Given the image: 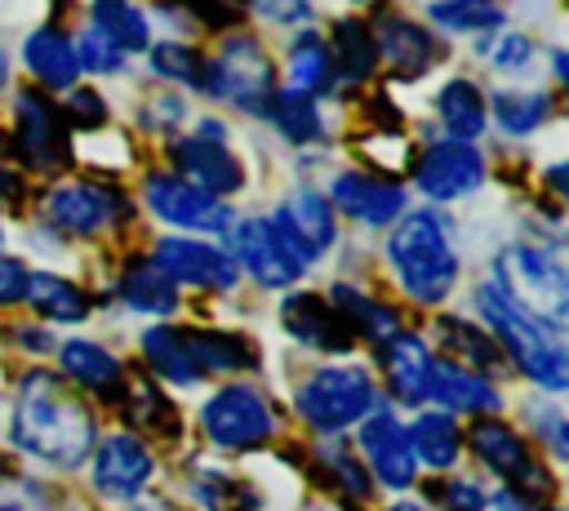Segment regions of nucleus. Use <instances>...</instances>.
<instances>
[{
	"instance_id": "nucleus-49",
	"label": "nucleus",
	"mask_w": 569,
	"mask_h": 511,
	"mask_svg": "<svg viewBox=\"0 0 569 511\" xmlns=\"http://www.w3.org/2000/svg\"><path fill=\"white\" fill-rule=\"evenodd\" d=\"M529 427H533V435L556 453V458H565L569 453V431H565V413H560V404H538V409H529Z\"/></svg>"
},
{
	"instance_id": "nucleus-29",
	"label": "nucleus",
	"mask_w": 569,
	"mask_h": 511,
	"mask_svg": "<svg viewBox=\"0 0 569 511\" xmlns=\"http://www.w3.org/2000/svg\"><path fill=\"white\" fill-rule=\"evenodd\" d=\"M329 58H333V84H342V89H356L378 71V53H373L369 27L360 18H333Z\"/></svg>"
},
{
	"instance_id": "nucleus-4",
	"label": "nucleus",
	"mask_w": 569,
	"mask_h": 511,
	"mask_svg": "<svg viewBox=\"0 0 569 511\" xmlns=\"http://www.w3.org/2000/svg\"><path fill=\"white\" fill-rule=\"evenodd\" d=\"M493 284L529 315H538L542 324L565 333L569 320V271L556 244H529L516 240L507 249H498L493 258Z\"/></svg>"
},
{
	"instance_id": "nucleus-11",
	"label": "nucleus",
	"mask_w": 569,
	"mask_h": 511,
	"mask_svg": "<svg viewBox=\"0 0 569 511\" xmlns=\"http://www.w3.org/2000/svg\"><path fill=\"white\" fill-rule=\"evenodd\" d=\"M9 147L36 173H58L71 160V133H67L58 107L44 93L22 89L13 98V138H9Z\"/></svg>"
},
{
	"instance_id": "nucleus-46",
	"label": "nucleus",
	"mask_w": 569,
	"mask_h": 511,
	"mask_svg": "<svg viewBox=\"0 0 569 511\" xmlns=\"http://www.w3.org/2000/svg\"><path fill=\"white\" fill-rule=\"evenodd\" d=\"M431 498L445 507V511H485L489 507V493L480 489V480L471 475H449L431 489Z\"/></svg>"
},
{
	"instance_id": "nucleus-38",
	"label": "nucleus",
	"mask_w": 569,
	"mask_h": 511,
	"mask_svg": "<svg viewBox=\"0 0 569 511\" xmlns=\"http://www.w3.org/2000/svg\"><path fill=\"white\" fill-rule=\"evenodd\" d=\"M116 404L124 409V418L133 427H142V435H178L182 431L173 400H164V391L151 378H124V391Z\"/></svg>"
},
{
	"instance_id": "nucleus-25",
	"label": "nucleus",
	"mask_w": 569,
	"mask_h": 511,
	"mask_svg": "<svg viewBox=\"0 0 569 511\" xmlns=\"http://www.w3.org/2000/svg\"><path fill=\"white\" fill-rule=\"evenodd\" d=\"M22 62H27V71H31L40 84L62 89V93L80 80L76 40H71L62 27H36V31H27V40H22Z\"/></svg>"
},
{
	"instance_id": "nucleus-1",
	"label": "nucleus",
	"mask_w": 569,
	"mask_h": 511,
	"mask_svg": "<svg viewBox=\"0 0 569 511\" xmlns=\"http://www.w3.org/2000/svg\"><path fill=\"white\" fill-rule=\"evenodd\" d=\"M9 440L49 467H80L89 462L98 444V422L93 409L76 395V387L62 373L49 369H27L13 395V418H9Z\"/></svg>"
},
{
	"instance_id": "nucleus-21",
	"label": "nucleus",
	"mask_w": 569,
	"mask_h": 511,
	"mask_svg": "<svg viewBox=\"0 0 569 511\" xmlns=\"http://www.w3.org/2000/svg\"><path fill=\"white\" fill-rule=\"evenodd\" d=\"M431 364H436V355H431L427 338H418V333H405V329H400V333L382 347V378H387V391H391L400 404H409V409H422V404H427Z\"/></svg>"
},
{
	"instance_id": "nucleus-10",
	"label": "nucleus",
	"mask_w": 569,
	"mask_h": 511,
	"mask_svg": "<svg viewBox=\"0 0 569 511\" xmlns=\"http://www.w3.org/2000/svg\"><path fill=\"white\" fill-rule=\"evenodd\" d=\"M142 200L147 209L169 222L173 231H200V236H227V227L236 222L227 200L204 196L200 187H191L187 178H178L173 169H156L142 178Z\"/></svg>"
},
{
	"instance_id": "nucleus-27",
	"label": "nucleus",
	"mask_w": 569,
	"mask_h": 511,
	"mask_svg": "<svg viewBox=\"0 0 569 511\" xmlns=\"http://www.w3.org/2000/svg\"><path fill=\"white\" fill-rule=\"evenodd\" d=\"M329 307L347 320V329L356 333V338H365V342H378V347H387L396 333H400V315H396V307H387V302H378V298H369L365 289H356V284H347V280H338V284H329Z\"/></svg>"
},
{
	"instance_id": "nucleus-56",
	"label": "nucleus",
	"mask_w": 569,
	"mask_h": 511,
	"mask_svg": "<svg viewBox=\"0 0 569 511\" xmlns=\"http://www.w3.org/2000/svg\"><path fill=\"white\" fill-rule=\"evenodd\" d=\"M502 511H525V507H502ZM542 511H560V507H542Z\"/></svg>"
},
{
	"instance_id": "nucleus-7",
	"label": "nucleus",
	"mask_w": 569,
	"mask_h": 511,
	"mask_svg": "<svg viewBox=\"0 0 569 511\" xmlns=\"http://www.w3.org/2000/svg\"><path fill=\"white\" fill-rule=\"evenodd\" d=\"M200 431L213 449L244 453L276 435V409L253 382H227L200 404Z\"/></svg>"
},
{
	"instance_id": "nucleus-17",
	"label": "nucleus",
	"mask_w": 569,
	"mask_h": 511,
	"mask_svg": "<svg viewBox=\"0 0 569 511\" xmlns=\"http://www.w3.org/2000/svg\"><path fill=\"white\" fill-rule=\"evenodd\" d=\"M169 160H173V173L187 178L191 187H200L204 196L213 200H227L236 191H244V164L240 156L218 142V138H200V133H182L169 142Z\"/></svg>"
},
{
	"instance_id": "nucleus-24",
	"label": "nucleus",
	"mask_w": 569,
	"mask_h": 511,
	"mask_svg": "<svg viewBox=\"0 0 569 511\" xmlns=\"http://www.w3.org/2000/svg\"><path fill=\"white\" fill-rule=\"evenodd\" d=\"M289 93H302V98H325L333 89V58H329V40L316 31V27H302L289 49H284V84Z\"/></svg>"
},
{
	"instance_id": "nucleus-19",
	"label": "nucleus",
	"mask_w": 569,
	"mask_h": 511,
	"mask_svg": "<svg viewBox=\"0 0 569 511\" xmlns=\"http://www.w3.org/2000/svg\"><path fill=\"white\" fill-rule=\"evenodd\" d=\"M325 200L333 204V213H347L356 218L360 227H391L405 209H409V196L400 182L391 178H373L365 169H342L333 173Z\"/></svg>"
},
{
	"instance_id": "nucleus-41",
	"label": "nucleus",
	"mask_w": 569,
	"mask_h": 511,
	"mask_svg": "<svg viewBox=\"0 0 569 511\" xmlns=\"http://www.w3.org/2000/svg\"><path fill=\"white\" fill-rule=\"evenodd\" d=\"M187 489L204 511H258V493L240 475H227L218 467H200Z\"/></svg>"
},
{
	"instance_id": "nucleus-40",
	"label": "nucleus",
	"mask_w": 569,
	"mask_h": 511,
	"mask_svg": "<svg viewBox=\"0 0 569 511\" xmlns=\"http://www.w3.org/2000/svg\"><path fill=\"white\" fill-rule=\"evenodd\" d=\"M316 467H320L325 484H333V489H338L342 498H351V502H365V498L373 493V480H369L365 462H360L356 449H351L347 440H338V435H325V440L316 444Z\"/></svg>"
},
{
	"instance_id": "nucleus-57",
	"label": "nucleus",
	"mask_w": 569,
	"mask_h": 511,
	"mask_svg": "<svg viewBox=\"0 0 569 511\" xmlns=\"http://www.w3.org/2000/svg\"><path fill=\"white\" fill-rule=\"evenodd\" d=\"M0 244H4V213H0Z\"/></svg>"
},
{
	"instance_id": "nucleus-51",
	"label": "nucleus",
	"mask_w": 569,
	"mask_h": 511,
	"mask_svg": "<svg viewBox=\"0 0 569 511\" xmlns=\"http://www.w3.org/2000/svg\"><path fill=\"white\" fill-rule=\"evenodd\" d=\"M18 342H22L27 351H49V347H53V338H49L44 329H18Z\"/></svg>"
},
{
	"instance_id": "nucleus-44",
	"label": "nucleus",
	"mask_w": 569,
	"mask_h": 511,
	"mask_svg": "<svg viewBox=\"0 0 569 511\" xmlns=\"http://www.w3.org/2000/svg\"><path fill=\"white\" fill-rule=\"evenodd\" d=\"M58 116H62V124H67V133H98L102 124H107V98L98 93V89H84V84H71L67 93H62V107H58Z\"/></svg>"
},
{
	"instance_id": "nucleus-13",
	"label": "nucleus",
	"mask_w": 569,
	"mask_h": 511,
	"mask_svg": "<svg viewBox=\"0 0 569 511\" xmlns=\"http://www.w3.org/2000/svg\"><path fill=\"white\" fill-rule=\"evenodd\" d=\"M356 444H360V462H365L373 484H382L391 493H405L418 480V458L409 449V431H405V422L391 409L378 404L356 427Z\"/></svg>"
},
{
	"instance_id": "nucleus-35",
	"label": "nucleus",
	"mask_w": 569,
	"mask_h": 511,
	"mask_svg": "<svg viewBox=\"0 0 569 511\" xmlns=\"http://www.w3.org/2000/svg\"><path fill=\"white\" fill-rule=\"evenodd\" d=\"M182 338H187V351H191L200 378L204 373H240L258 360L253 342L240 333H227V329H182Z\"/></svg>"
},
{
	"instance_id": "nucleus-6",
	"label": "nucleus",
	"mask_w": 569,
	"mask_h": 511,
	"mask_svg": "<svg viewBox=\"0 0 569 511\" xmlns=\"http://www.w3.org/2000/svg\"><path fill=\"white\" fill-rule=\"evenodd\" d=\"M378 404H382L378 382L360 364H325V369H311L298 382V391H293L298 418L311 431H320V435H338L347 427H360Z\"/></svg>"
},
{
	"instance_id": "nucleus-20",
	"label": "nucleus",
	"mask_w": 569,
	"mask_h": 511,
	"mask_svg": "<svg viewBox=\"0 0 569 511\" xmlns=\"http://www.w3.org/2000/svg\"><path fill=\"white\" fill-rule=\"evenodd\" d=\"M276 315H280V329H284L293 342L311 347V351L347 355V351L356 347V333L347 329V320L329 307V298H320V293H311V289H293V293H284Z\"/></svg>"
},
{
	"instance_id": "nucleus-43",
	"label": "nucleus",
	"mask_w": 569,
	"mask_h": 511,
	"mask_svg": "<svg viewBox=\"0 0 569 511\" xmlns=\"http://www.w3.org/2000/svg\"><path fill=\"white\" fill-rule=\"evenodd\" d=\"M485 62L498 76H529L538 67V40L525 31H493V40L485 44Z\"/></svg>"
},
{
	"instance_id": "nucleus-26",
	"label": "nucleus",
	"mask_w": 569,
	"mask_h": 511,
	"mask_svg": "<svg viewBox=\"0 0 569 511\" xmlns=\"http://www.w3.org/2000/svg\"><path fill=\"white\" fill-rule=\"evenodd\" d=\"M485 111L489 120L507 133V138H529L538 133L551 116H556V93L551 89H520V84H507V89H493L485 98Z\"/></svg>"
},
{
	"instance_id": "nucleus-45",
	"label": "nucleus",
	"mask_w": 569,
	"mask_h": 511,
	"mask_svg": "<svg viewBox=\"0 0 569 511\" xmlns=\"http://www.w3.org/2000/svg\"><path fill=\"white\" fill-rule=\"evenodd\" d=\"M76 58H80V71H89V76H120L124 71V53L93 22L76 36Z\"/></svg>"
},
{
	"instance_id": "nucleus-12",
	"label": "nucleus",
	"mask_w": 569,
	"mask_h": 511,
	"mask_svg": "<svg viewBox=\"0 0 569 511\" xmlns=\"http://www.w3.org/2000/svg\"><path fill=\"white\" fill-rule=\"evenodd\" d=\"M485 182V156L476 142H458V138H436L418 160H413V187L431 200V204H453L471 191H480Z\"/></svg>"
},
{
	"instance_id": "nucleus-34",
	"label": "nucleus",
	"mask_w": 569,
	"mask_h": 511,
	"mask_svg": "<svg viewBox=\"0 0 569 511\" xmlns=\"http://www.w3.org/2000/svg\"><path fill=\"white\" fill-rule=\"evenodd\" d=\"M138 347H142V355H147V364H151V373L160 382H169V387H196L200 382V369H196V360H191L187 338H182L178 324H151V329H142Z\"/></svg>"
},
{
	"instance_id": "nucleus-22",
	"label": "nucleus",
	"mask_w": 569,
	"mask_h": 511,
	"mask_svg": "<svg viewBox=\"0 0 569 511\" xmlns=\"http://www.w3.org/2000/svg\"><path fill=\"white\" fill-rule=\"evenodd\" d=\"M427 400H436L445 413H471V418H489V413L502 409V391L485 373H471V369H462L453 360H436L431 364Z\"/></svg>"
},
{
	"instance_id": "nucleus-33",
	"label": "nucleus",
	"mask_w": 569,
	"mask_h": 511,
	"mask_svg": "<svg viewBox=\"0 0 569 511\" xmlns=\"http://www.w3.org/2000/svg\"><path fill=\"white\" fill-rule=\"evenodd\" d=\"M22 302L53 324H80L89 315V293L80 284H71L67 275H53V271H27Z\"/></svg>"
},
{
	"instance_id": "nucleus-9",
	"label": "nucleus",
	"mask_w": 569,
	"mask_h": 511,
	"mask_svg": "<svg viewBox=\"0 0 569 511\" xmlns=\"http://www.w3.org/2000/svg\"><path fill=\"white\" fill-rule=\"evenodd\" d=\"M40 209H44V222L58 227L62 236H98V231L116 227L129 213V200L107 182L62 178V182H53L44 191Z\"/></svg>"
},
{
	"instance_id": "nucleus-37",
	"label": "nucleus",
	"mask_w": 569,
	"mask_h": 511,
	"mask_svg": "<svg viewBox=\"0 0 569 511\" xmlns=\"http://www.w3.org/2000/svg\"><path fill=\"white\" fill-rule=\"evenodd\" d=\"M284 142L293 147H311L325 138V116H320V102L316 98H302V93H289L276 84L271 102H267V116H262Z\"/></svg>"
},
{
	"instance_id": "nucleus-36",
	"label": "nucleus",
	"mask_w": 569,
	"mask_h": 511,
	"mask_svg": "<svg viewBox=\"0 0 569 511\" xmlns=\"http://www.w3.org/2000/svg\"><path fill=\"white\" fill-rule=\"evenodd\" d=\"M89 22L129 58V53H147L151 49V18L138 0H93L89 4Z\"/></svg>"
},
{
	"instance_id": "nucleus-58",
	"label": "nucleus",
	"mask_w": 569,
	"mask_h": 511,
	"mask_svg": "<svg viewBox=\"0 0 569 511\" xmlns=\"http://www.w3.org/2000/svg\"><path fill=\"white\" fill-rule=\"evenodd\" d=\"M351 4H369V0H351Z\"/></svg>"
},
{
	"instance_id": "nucleus-30",
	"label": "nucleus",
	"mask_w": 569,
	"mask_h": 511,
	"mask_svg": "<svg viewBox=\"0 0 569 511\" xmlns=\"http://www.w3.org/2000/svg\"><path fill=\"white\" fill-rule=\"evenodd\" d=\"M436 116L445 124V138H458V142H476L485 129H489V111H485V93L476 80L467 76H453L440 84L436 93Z\"/></svg>"
},
{
	"instance_id": "nucleus-31",
	"label": "nucleus",
	"mask_w": 569,
	"mask_h": 511,
	"mask_svg": "<svg viewBox=\"0 0 569 511\" xmlns=\"http://www.w3.org/2000/svg\"><path fill=\"white\" fill-rule=\"evenodd\" d=\"M405 431H409V449H413L418 467L449 471L462 453V431H458L453 413H445V409H418V418Z\"/></svg>"
},
{
	"instance_id": "nucleus-54",
	"label": "nucleus",
	"mask_w": 569,
	"mask_h": 511,
	"mask_svg": "<svg viewBox=\"0 0 569 511\" xmlns=\"http://www.w3.org/2000/svg\"><path fill=\"white\" fill-rule=\"evenodd\" d=\"M9 84V53H4V44H0V89Z\"/></svg>"
},
{
	"instance_id": "nucleus-32",
	"label": "nucleus",
	"mask_w": 569,
	"mask_h": 511,
	"mask_svg": "<svg viewBox=\"0 0 569 511\" xmlns=\"http://www.w3.org/2000/svg\"><path fill=\"white\" fill-rule=\"evenodd\" d=\"M431 333H436V342L449 351L445 360H453V364H462V369H471V373H493L498 360H502V351H498V342L489 338V329H480V324H471V320H462V315H440V320L431 324Z\"/></svg>"
},
{
	"instance_id": "nucleus-53",
	"label": "nucleus",
	"mask_w": 569,
	"mask_h": 511,
	"mask_svg": "<svg viewBox=\"0 0 569 511\" xmlns=\"http://www.w3.org/2000/svg\"><path fill=\"white\" fill-rule=\"evenodd\" d=\"M387 511H431V507L427 502H391Z\"/></svg>"
},
{
	"instance_id": "nucleus-15",
	"label": "nucleus",
	"mask_w": 569,
	"mask_h": 511,
	"mask_svg": "<svg viewBox=\"0 0 569 511\" xmlns=\"http://www.w3.org/2000/svg\"><path fill=\"white\" fill-rule=\"evenodd\" d=\"M151 262H156L173 284H191V289L231 293L236 280H240L231 253L218 249L213 240H196V236H160L156 249H151Z\"/></svg>"
},
{
	"instance_id": "nucleus-50",
	"label": "nucleus",
	"mask_w": 569,
	"mask_h": 511,
	"mask_svg": "<svg viewBox=\"0 0 569 511\" xmlns=\"http://www.w3.org/2000/svg\"><path fill=\"white\" fill-rule=\"evenodd\" d=\"M22 293H27V267L18 258L0 253V307L22 302Z\"/></svg>"
},
{
	"instance_id": "nucleus-14",
	"label": "nucleus",
	"mask_w": 569,
	"mask_h": 511,
	"mask_svg": "<svg viewBox=\"0 0 569 511\" xmlns=\"http://www.w3.org/2000/svg\"><path fill=\"white\" fill-rule=\"evenodd\" d=\"M365 27H369L378 62H387L391 76H400V80H418L440 62V44H436L431 27L400 9H378Z\"/></svg>"
},
{
	"instance_id": "nucleus-2",
	"label": "nucleus",
	"mask_w": 569,
	"mask_h": 511,
	"mask_svg": "<svg viewBox=\"0 0 569 511\" xmlns=\"http://www.w3.org/2000/svg\"><path fill=\"white\" fill-rule=\"evenodd\" d=\"M387 267L418 307H440L462 271L449 222L436 209H405L387 227Z\"/></svg>"
},
{
	"instance_id": "nucleus-55",
	"label": "nucleus",
	"mask_w": 569,
	"mask_h": 511,
	"mask_svg": "<svg viewBox=\"0 0 569 511\" xmlns=\"http://www.w3.org/2000/svg\"><path fill=\"white\" fill-rule=\"evenodd\" d=\"M302 511H342V507H329V502H311V507H302Z\"/></svg>"
},
{
	"instance_id": "nucleus-47",
	"label": "nucleus",
	"mask_w": 569,
	"mask_h": 511,
	"mask_svg": "<svg viewBox=\"0 0 569 511\" xmlns=\"http://www.w3.org/2000/svg\"><path fill=\"white\" fill-rule=\"evenodd\" d=\"M182 116H187V102H182L178 93H151V98L138 107V124H142L147 133H169V129L182 124Z\"/></svg>"
},
{
	"instance_id": "nucleus-52",
	"label": "nucleus",
	"mask_w": 569,
	"mask_h": 511,
	"mask_svg": "<svg viewBox=\"0 0 569 511\" xmlns=\"http://www.w3.org/2000/svg\"><path fill=\"white\" fill-rule=\"evenodd\" d=\"M133 502V511H173L164 498H151V493H142V498H129Z\"/></svg>"
},
{
	"instance_id": "nucleus-23",
	"label": "nucleus",
	"mask_w": 569,
	"mask_h": 511,
	"mask_svg": "<svg viewBox=\"0 0 569 511\" xmlns=\"http://www.w3.org/2000/svg\"><path fill=\"white\" fill-rule=\"evenodd\" d=\"M58 364H62V378L102 395V400H120L124 391V364L93 338H67L58 347Z\"/></svg>"
},
{
	"instance_id": "nucleus-8",
	"label": "nucleus",
	"mask_w": 569,
	"mask_h": 511,
	"mask_svg": "<svg viewBox=\"0 0 569 511\" xmlns=\"http://www.w3.org/2000/svg\"><path fill=\"white\" fill-rule=\"evenodd\" d=\"M267 227L276 231V240L302 262L311 267L316 258H325L338 244V213L325 200V191L316 187H293L276 200V209L267 213Z\"/></svg>"
},
{
	"instance_id": "nucleus-16",
	"label": "nucleus",
	"mask_w": 569,
	"mask_h": 511,
	"mask_svg": "<svg viewBox=\"0 0 569 511\" xmlns=\"http://www.w3.org/2000/svg\"><path fill=\"white\" fill-rule=\"evenodd\" d=\"M227 240H231V262L236 271H244L253 284L262 289H289L298 284V275L307 271L280 240L276 231L267 227V218H236L227 227Z\"/></svg>"
},
{
	"instance_id": "nucleus-3",
	"label": "nucleus",
	"mask_w": 569,
	"mask_h": 511,
	"mask_svg": "<svg viewBox=\"0 0 569 511\" xmlns=\"http://www.w3.org/2000/svg\"><path fill=\"white\" fill-rule=\"evenodd\" d=\"M476 311L489 324V338L498 342V351L542 391L560 395L569 387V351H565V333L542 324L538 315L520 311L493 280H485L476 289Z\"/></svg>"
},
{
	"instance_id": "nucleus-5",
	"label": "nucleus",
	"mask_w": 569,
	"mask_h": 511,
	"mask_svg": "<svg viewBox=\"0 0 569 511\" xmlns=\"http://www.w3.org/2000/svg\"><path fill=\"white\" fill-rule=\"evenodd\" d=\"M200 93L213 102H227L244 116H267V102L276 93V62L267 44L249 31H227L218 49L204 58Z\"/></svg>"
},
{
	"instance_id": "nucleus-18",
	"label": "nucleus",
	"mask_w": 569,
	"mask_h": 511,
	"mask_svg": "<svg viewBox=\"0 0 569 511\" xmlns=\"http://www.w3.org/2000/svg\"><path fill=\"white\" fill-rule=\"evenodd\" d=\"M93 489L102 498H138L156 471V453L142 435L133 431H111L93 444Z\"/></svg>"
},
{
	"instance_id": "nucleus-28",
	"label": "nucleus",
	"mask_w": 569,
	"mask_h": 511,
	"mask_svg": "<svg viewBox=\"0 0 569 511\" xmlns=\"http://www.w3.org/2000/svg\"><path fill=\"white\" fill-rule=\"evenodd\" d=\"M116 293L138 315H173L178 311V284L151 258H129L124 271H120Z\"/></svg>"
},
{
	"instance_id": "nucleus-39",
	"label": "nucleus",
	"mask_w": 569,
	"mask_h": 511,
	"mask_svg": "<svg viewBox=\"0 0 569 511\" xmlns=\"http://www.w3.org/2000/svg\"><path fill=\"white\" fill-rule=\"evenodd\" d=\"M427 22L449 36H493L507 22L502 0H427Z\"/></svg>"
},
{
	"instance_id": "nucleus-48",
	"label": "nucleus",
	"mask_w": 569,
	"mask_h": 511,
	"mask_svg": "<svg viewBox=\"0 0 569 511\" xmlns=\"http://www.w3.org/2000/svg\"><path fill=\"white\" fill-rule=\"evenodd\" d=\"M249 13L271 22V27H307L316 18V4L311 0H249Z\"/></svg>"
},
{
	"instance_id": "nucleus-42",
	"label": "nucleus",
	"mask_w": 569,
	"mask_h": 511,
	"mask_svg": "<svg viewBox=\"0 0 569 511\" xmlns=\"http://www.w3.org/2000/svg\"><path fill=\"white\" fill-rule=\"evenodd\" d=\"M147 67L151 76L169 80V84H182V89H196L200 93V80H204V53L191 49L187 40H160L147 49Z\"/></svg>"
}]
</instances>
